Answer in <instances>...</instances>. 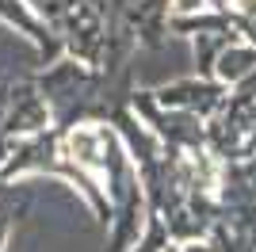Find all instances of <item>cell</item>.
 <instances>
[{"label": "cell", "instance_id": "obj_1", "mask_svg": "<svg viewBox=\"0 0 256 252\" xmlns=\"http://www.w3.org/2000/svg\"><path fill=\"white\" fill-rule=\"evenodd\" d=\"M241 8H256V4H252V0H241Z\"/></svg>", "mask_w": 256, "mask_h": 252}]
</instances>
